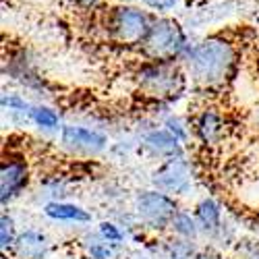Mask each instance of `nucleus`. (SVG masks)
<instances>
[{
	"label": "nucleus",
	"instance_id": "4468645a",
	"mask_svg": "<svg viewBox=\"0 0 259 259\" xmlns=\"http://www.w3.org/2000/svg\"><path fill=\"white\" fill-rule=\"evenodd\" d=\"M170 228H172V232L179 236V239H185V241L197 239V234H199V224L195 220V215H189V213H183V211H179L175 215V220H172Z\"/></svg>",
	"mask_w": 259,
	"mask_h": 259
},
{
	"label": "nucleus",
	"instance_id": "393cba45",
	"mask_svg": "<svg viewBox=\"0 0 259 259\" xmlns=\"http://www.w3.org/2000/svg\"><path fill=\"white\" fill-rule=\"evenodd\" d=\"M253 259H259V257H253Z\"/></svg>",
	"mask_w": 259,
	"mask_h": 259
},
{
	"label": "nucleus",
	"instance_id": "9d476101",
	"mask_svg": "<svg viewBox=\"0 0 259 259\" xmlns=\"http://www.w3.org/2000/svg\"><path fill=\"white\" fill-rule=\"evenodd\" d=\"M145 145L158 156H166V158L181 156V139L175 133H170L168 128H154L152 133H147Z\"/></svg>",
	"mask_w": 259,
	"mask_h": 259
},
{
	"label": "nucleus",
	"instance_id": "aec40b11",
	"mask_svg": "<svg viewBox=\"0 0 259 259\" xmlns=\"http://www.w3.org/2000/svg\"><path fill=\"white\" fill-rule=\"evenodd\" d=\"M3 106H5V108L9 106V110H19V112H27V114H29V110H31V106H27L23 100L17 98V96L3 98Z\"/></svg>",
	"mask_w": 259,
	"mask_h": 259
},
{
	"label": "nucleus",
	"instance_id": "dca6fc26",
	"mask_svg": "<svg viewBox=\"0 0 259 259\" xmlns=\"http://www.w3.org/2000/svg\"><path fill=\"white\" fill-rule=\"evenodd\" d=\"M17 239L19 236L15 234V222L11 215H3V222H0V247H3V251L7 249H13L17 245Z\"/></svg>",
	"mask_w": 259,
	"mask_h": 259
},
{
	"label": "nucleus",
	"instance_id": "ddd939ff",
	"mask_svg": "<svg viewBox=\"0 0 259 259\" xmlns=\"http://www.w3.org/2000/svg\"><path fill=\"white\" fill-rule=\"evenodd\" d=\"M195 220L199 224V230L203 232H215L222 224V207L220 203L211 199V197H205L197 203L195 207Z\"/></svg>",
	"mask_w": 259,
	"mask_h": 259
},
{
	"label": "nucleus",
	"instance_id": "f257e3e1",
	"mask_svg": "<svg viewBox=\"0 0 259 259\" xmlns=\"http://www.w3.org/2000/svg\"><path fill=\"white\" fill-rule=\"evenodd\" d=\"M236 64V52L226 39L209 37L193 46L185 54L187 73L205 88L224 85Z\"/></svg>",
	"mask_w": 259,
	"mask_h": 259
},
{
	"label": "nucleus",
	"instance_id": "1a4fd4ad",
	"mask_svg": "<svg viewBox=\"0 0 259 259\" xmlns=\"http://www.w3.org/2000/svg\"><path fill=\"white\" fill-rule=\"evenodd\" d=\"M15 249L21 259H44L48 253V239L44 232L29 228L19 234Z\"/></svg>",
	"mask_w": 259,
	"mask_h": 259
},
{
	"label": "nucleus",
	"instance_id": "20e7f679",
	"mask_svg": "<svg viewBox=\"0 0 259 259\" xmlns=\"http://www.w3.org/2000/svg\"><path fill=\"white\" fill-rule=\"evenodd\" d=\"M135 209L139 220L154 230H162L172 224L175 215L179 213L177 201L164 191H143L135 199Z\"/></svg>",
	"mask_w": 259,
	"mask_h": 259
},
{
	"label": "nucleus",
	"instance_id": "4be33fe9",
	"mask_svg": "<svg viewBox=\"0 0 259 259\" xmlns=\"http://www.w3.org/2000/svg\"><path fill=\"white\" fill-rule=\"evenodd\" d=\"M147 5L156 11H164V9H170L175 5V0H147Z\"/></svg>",
	"mask_w": 259,
	"mask_h": 259
},
{
	"label": "nucleus",
	"instance_id": "412c9836",
	"mask_svg": "<svg viewBox=\"0 0 259 259\" xmlns=\"http://www.w3.org/2000/svg\"><path fill=\"white\" fill-rule=\"evenodd\" d=\"M166 128H168L170 133H175L181 141H185V139H187V126H185L179 118H168V120H166Z\"/></svg>",
	"mask_w": 259,
	"mask_h": 259
},
{
	"label": "nucleus",
	"instance_id": "6e6552de",
	"mask_svg": "<svg viewBox=\"0 0 259 259\" xmlns=\"http://www.w3.org/2000/svg\"><path fill=\"white\" fill-rule=\"evenodd\" d=\"M29 183V168L23 158H7L0 166V199L9 203Z\"/></svg>",
	"mask_w": 259,
	"mask_h": 259
},
{
	"label": "nucleus",
	"instance_id": "a211bd4d",
	"mask_svg": "<svg viewBox=\"0 0 259 259\" xmlns=\"http://www.w3.org/2000/svg\"><path fill=\"white\" fill-rule=\"evenodd\" d=\"M100 236H102L104 241L116 245V243L122 241V230H120L114 222H102V224H100Z\"/></svg>",
	"mask_w": 259,
	"mask_h": 259
},
{
	"label": "nucleus",
	"instance_id": "423d86ee",
	"mask_svg": "<svg viewBox=\"0 0 259 259\" xmlns=\"http://www.w3.org/2000/svg\"><path fill=\"white\" fill-rule=\"evenodd\" d=\"M154 185L158 191H164L168 195H185L193 185V172L185 158H168L156 172H154Z\"/></svg>",
	"mask_w": 259,
	"mask_h": 259
},
{
	"label": "nucleus",
	"instance_id": "7ed1b4c3",
	"mask_svg": "<svg viewBox=\"0 0 259 259\" xmlns=\"http://www.w3.org/2000/svg\"><path fill=\"white\" fill-rule=\"evenodd\" d=\"M139 85L147 96L160 100L175 98L183 90V75L170 60H156L139 73Z\"/></svg>",
	"mask_w": 259,
	"mask_h": 259
},
{
	"label": "nucleus",
	"instance_id": "9b49d317",
	"mask_svg": "<svg viewBox=\"0 0 259 259\" xmlns=\"http://www.w3.org/2000/svg\"><path fill=\"white\" fill-rule=\"evenodd\" d=\"M195 133H197V137L201 139V143H205V145H215V143L222 139V135H224L222 116L215 112V110H203V112L197 116Z\"/></svg>",
	"mask_w": 259,
	"mask_h": 259
},
{
	"label": "nucleus",
	"instance_id": "2eb2a0df",
	"mask_svg": "<svg viewBox=\"0 0 259 259\" xmlns=\"http://www.w3.org/2000/svg\"><path fill=\"white\" fill-rule=\"evenodd\" d=\"M29 118L41 126V128H56L58 126V112L52 110V108L48 106H31V110H29Z\"/></svg>",
	"mask_w": 259,
	"mask_h": 259
},
{
	"label": "nucleus",
	"instance_id": "b1692460",
	"mask_svg": "<svg viewBox=\"0 0 259 259\" xmlns=\"http://www.w3.org/2000/svg\"><path fill=\"white\" fill-rule=\"evenodd\" d=\"M195 259H220V257H215V255H197Z\"/></svg>",
	"mask_w": 259,
	"mask_h": 259
},
{
	"label": "nucleus",
	"instance_id": "f8f14e48",
	"mask_svg": "<svg viewBox=\"0 0 259 259\" xmlns=\"http://www.w3.org/2000/svg\"><path fill=\"white\" fill-rule=\"evenodd\" d=\"M44 213L50 220L58 222H75V224H85L92 220V215L88 209H83L81 205L67 203V201H50L44 205Z\"/></svg>",
	"mask_w": 259,
	"mask_h": 259
},
{
	"label": "nucleus",
	"instance_id": "f3484780",
	"mask_svg": "<svg viewBox=\"0 0 259 259\" xmlns=\"http://www.w3.org/2000/svg\"><path fill=\"white\" fill-rule=\"evenodd\" d=\"M168 253H170V259H195L197 257L191 249V243L185 239L175 241V245L168 247Z\"/></svg>",
	"mask_w": 259,
	"mask_h": 259
},
{
	"label": "nucleus",
	"instance_id": "f03ea898",
	"mask_svg": "<svg viewBox=\"0 0 259 259\" xmlns=\"http://www.w3.org/2000/svg\"><path fill=\"white\" fill-rule=\"evenodd\" d=\"M143 48L156 60H175L187 50L185 33L175 21L168 19L154 21L147 39L143 41Z\"/></svg>",
	"mask_w": 259,
	"mask_h": 259
},
{
	"label": "nucleus",
	"instance_id": "6ab92c4d",
	"mask_svg": "<svg viewBox=\"0 0 259 259\" xmlns=\"http://www.w3.org/2000/svg\"><path fill=\"white\" fill-rule=\"evenodd\" d=\"M90 253H92V259H110L114 255V247H112V243H108V241L102 239V243H94L92 245Z\"/></svg>",
	"mask_w": 259,
	"mask_h": 259
},
{
	"label": "nucleus",
	"instance_id": "39448f33",
	"mask_svg": "<svg viewBox=\"0 0 259 259\" xmlns=\"http://www.w3.org/2000/svg\"><path fill=\"white\" fill-rule=\"evenodd\" d=\"M152 21L149 17L137 9H128V7H122V9H116L110 23L112 35L116 39H120L122 44H143L149 35V29H152Z\"/></svg>",
	"mask_w": 259,
	"mask_h": 259
},
{
	"label": "nucleus",
	"instance_id": "5701e85b",
	"mask_svg": "<svg viewBox=\"0 0 259 259\" xmlns=\"http://www.w3.org/2000/svg\"><path fill=\"white\" fill-rule=\"evenodd\" d=\"M75 3H77V5H81V7H92V5L96 3V0H75Z\"/></svg>",
	"mask_w": 259,
	"mask_h": 259
},
{
	"label": "nucleus",
	"instance_id": "0eeeda50",
	"mask_svg": "<svg viewBox=\"0 0 259 259\" xmlns=\"http://www.w3.org/2000/svg\"><path fill=\"white\" fill-rule=\"evenodd\" d=\"M60 141L71 152L85 156H98L108 145V137L104 133L79 124H64L60 131Z\"/></svg>",
	"mask_w": 259,
	"mask_h": 259
}]
</instances>
